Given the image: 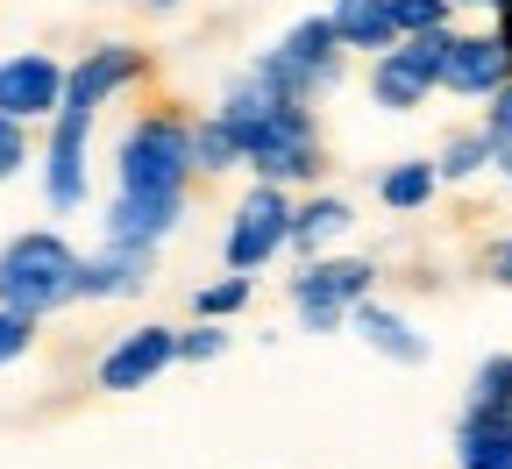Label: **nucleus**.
<instances>
[{"label":"nucleus","mask_w":512,"mask_h":469,"mask_svg":"<svg viewBox=\"0 0 512 469\" xmlns=\"http://www.w3.org/2000/svg\"><path fill=\"white\" fill-rule=\"evenodd\" d=\"M192 114L143 107L114 143V199H107V235L100 242H143L164 249L192 214Z\"/></svg>","instance_id":"1"},{"label":"nucleus","mask_w":512,"mask_h":469,"mask_svg":"<svg viewBox=\"0 0 512 469\" xmlns=\"http://www.w3.org/2000/svg\"><path fill=\"white\" fill-rule=\"evenodd\" d=\"M228 136L242 150V171L249 178H271V185H320V171H328V136H320V107L278 93L256 64H242V72L228 79L221 107Z\"/></svg>","instance_id":"2"},{"label":"nucleus","mask_w":512,"mask_h":469,"mask_svg":"<svg viewBox=\"0 0 512 469\" xmlns=\"http://www.w3.org/2000/svg\"><path fill=\"white\" fill-rule=\"evenodd\" d=\"M79 271H86V256L57 228H22L15 242H0V306L50 320L64 306H79Z\"/></svg>","instance_id":"3"},{"label":"nucleus","mask_w":512,"mask_h":469,"mask_svg":"<svg viewBox=\"0 0 512 469\" xmlns=\"http://www.w3.org/2000/svg\"><path fill=\"white\" fill-rule=\"evenodd\" d=\"M249 64H256V72H264L278 93H292V100H306V107H313V100H328V93H342V79H349V50H342L328 8L299 15L271 50H256Z\"/></svg>","instance_id":"4"},{"label":"nucleus","mask_w":512,"mask_h":469,"mask_svg":"<svg viewBox=\"0 0 512 469\" xmlns=\"http://www.w3.org/2000/svg\"><path fill=\"white\" fill-rule=\"evenodd\" d=\"M377 256H299V271L285 278V299H292V313H299V327L306 334H342L349 327V313L377 292Z\"/></svg>","instance_id":"5"},{"label":"nucleus","mask_w":512,"mask_h":469,"mask_svg":"<svg viewBox=\"0 0 512 469\" xmlns=\"http://www.w3.org/2000/svg\"><path fill=\"white\" fill-rule=\"evenodd\" d=\"M292 214H299V199L292 185H271V178H256L242 199H235V214H228V235H221V271H271V263L292 249Z\"/></svg>","instance_id":"6"},{"label":"nucleus","mask_w":512,"mask_h":469,"mask_svg":"<svg viewBox=\"0 0 512 469\" xmlns=\"http://www.w3.org/2000/svg\"><path fill=\"white\" fill-rule=\"evenodd\" d=\"M456 50V22L427 29V36H399L384 57H370V100L384 114H413L427 93H441V64Z\"/></svg>","instance_id":"7"},{"label":"nucleus","mask_w":512,"mask_h":469,"mask_svg":"<svg viewBox=\"0 0 512 469\" xmlns=\"http://www.w3.org/2000/svg\"><path fill=\"white\" fill-rule=\"evenodd\" d=\"M93 192V107H57L43 136V199L50 214H79Z\"/></svg>","instance_id":"8"},{"label":"nucleus","mask_w":512,"mask_h":469,"mask_svg":"<svg viewBox=\"0 0 512 469\" xmlns=\"http://www.w3.org/2000/svg\"><path fill=\"white\" fill-rule=\"evenodd\" d=\"M171 363H178V327L143 320V327L114 334V349L93 363V384H100V391H150Z\"/></svg>","instance_id":"9"},{"label":"nucleus","mask_w":512,"mask_h":469,"mask_svg":"<svg viewBox=\"0 0 512 469\" xmlns=\"http://www.w3.org/2000/svg\"><path fill=\"white\" fill-rule=\"evenodd\" d=\"M150 79V50L143 43H93L79 64H64V107H107L114 93Z\"/></svg>","instance_id":"10"},{"label":"nucleus","mask_w":512,"mask_h":469,"mask_svg":"<svg viewBox=\"0 0 512 469\" xmlns=\"http://www.w3.org/2000/svg\"><path fill=\"white\" fill-rule=\"evenodd\" d=\"M64 107V64L50 50H15L0 57V114L15 121H50Z\"/></svg>","instance_id":"11"},{"label":"nucleus","mask_w":512,"mask_h":469,"mask_svg":"<svg viewBox=\"0 0 512 469\" xmlns=\"http://www.w3.org/2000/svg\"><path fill=\"white\" fill-rule=\"evenodd\" d=\"M157 278V249L143 242H100L79 271V299L86 306H107V299H143Z\"/></svg>","instance_id":"12"},{"label":"nucleus","mask_w":512,"mask_h":469,"mask_svg":"<svg viewBox=\"0 0 512 469\" xmlns=\"http://www.w3.org/2000/svg\"><path fill=\"white\" fill-rule=\"evenodd\" d=\"M505 79H512V57H505L498 29H456V50H448V64H441V93L491 100Z\"/></svg>","instance_id":"13"},{"label":"nucleus","mask_w":512,"mask_h":469,"mask_svg":"<svg viewBox=\"0 0 512 469\" xmlns=\"http://www.w3.org/2000/svg\"><path fill=\"white\" fill-rule=\"evenodd\" d=\"M349 327L363 334V349H377L384 363H399V370H420V363L434 356V342H427V334H420V327H413L399 306H384L377 292H370V299L349 313Z\"/></svg>","instance_id":"14"},{"label":"nucleus","mask_w":512,"mask_h":469,"mask_svg":"<svg viewBox=\"0 0 512 469\" xmlns=\"http://www.w3.org/2000/svg\"><path fill=\"white\" fill-rule=\"evenodd\" d=\"M356 228V207H349V192H306L299 199V214H292V256H320L328 242H342Z\"/></svg>","instance_id":"15"},{"label":"nucleus","mask_w":512,"mask_h":469,"mask_svg":"<svg viewBox=\"0 0 512 469\" xmlns=\"http://www.w3.org/2000/svg\"><path fill=\"white\" fill-rule=\"evenodd\" d=\"M335 36L349 57H384L399 43V22H392V0H335Z\"/></svg>","instance_id":"16"},{"label":"nucleus","mask_w":512,"mask_h":469,"mask_svg":"<svg viewBox=\"0 0 512 469\" xmlns=\"http://www.w3.org/2000/svg\"><path fill=\"white\" fill-rule=\"evenodd\" d=\"M456 469H512V413L463 406V420H456Z\"/></svg>","instance_id":"17"},{"label":"nucleus","mask_w":512,"mask_h":469,"mask_svg":"<svg viewBox=\"0 0 512 469\" xmlns=\"http://www.w3.org/2000/svg\"><path fill=\"white\" fill-rule=\"evenodd\" d=\"M434 192H441L434 157H399V164H384V171H377V207H392V214H420V207H434Z\"/></svg>","instance_id":"18"},{"label":"nucleus","mask_w":512,"mask_h":469,"mask_svg":"<svg viewBox=\"0 0 512 469\" xmlns=\"http://www.w3.org/2000/svg\"><path fill=\"white\" fill-rule=\"evenodd\" d=\"M491 157H498V143L484 136V128H456V136L441 143L434 171H441V185H470L477 171H491Z\"/></svg>","instance_id":"19"},{"label":"nucleus","mask_w":512,"mask_h":469,"mask_svg":"<svg viewBox=\"0 0 512 469\" xmlns=\"http://www.w3.org/2000/svg\"><path fill=\"white\" fill-rule=\"evenodd\" d=\"M192 164H200V178L242 171V150H235V136H228L221 114H192Z\"/></svg>","instance_id":"20"},{"label":"nucleus","mask_w":512,"mask_h":469,"mask_svg":"<svg viewBox=\"0 0 512 469\" xmlns=\"http://www.w3.org/2000/svg\"><path fill=\"white\" fill-rule=\"evenodd\" d=\"M249 299H256V278L249 271H221L214 285L192 292V320H235V313H249Z\"/></svg>","instance_id":"21"},{"label":"nucleus","mask_w":512,"mask_h":469,"mask_svg":"<svg viewBox=\"0 0 512 469\" xmlns=\"http://www.w3.org/2000/svg\"><path fill=\"white\" fill-rule=\"evenodd\" d=\"M463 406H477V413H512V356H484V363H477Z\"/></svg>","instance_id":"22"},{"label":"nucleus","mask_w":512,"mask_h":469,"mask_svg":"<svg viewBox=\"0 0 512 469\" xmlns=\"http://www.w3.org/2000/svg\"><path fill=\"white\" fill-rule=\"evenodd\" d=\"M228 320H192V327H178V363H221L228 356Z\"/></svg>","instance_id":"23"},{"label":"nucleus","mask_w":512,"mask_h":469,"mask_svg":"<svg viewBox=\"0 0 512 469\" xmlns=\"http://www.w3.org/2000/svg\"><path fill=\"white\" fill-rule=\"evenodd\" d=\"M392 22H399V36L448 29V22H456V0H392Z\"/></svg>","instance_id":"24"},{"label":"nucleus","mask_w":512,"mask_h":469,"mask_svg":"<svg viewBox=\"0 0 512 469\" xmlns=\"http://www.w3.org/2000/svg\"><path fill=\"white\" fill-rule=\"evenodd\" d=\"M36 327H43V320H29V313H8V306H0V370L22 363V356L36 349Z\"/></svg>","instance_id":"25"},{"label":"nucleus","mask_w":512,"mask_h":469,"mask_svg":"<svg viewBox=\"0 0 512 469\" xmlns=\"http://www.w3.org/2000/svg\"><path fill=\"white\" fill-rule=\"evenodd\" d=\"M22 164H29V121L0 114V185H8V178H15Z\"/></svg>","instance_id":"26"},{"label":"nucleus","mask_w":512,"mask_h":469,"mask_svg":"<svg viewBox=\"0 0 512 469\" xmlns=\"http://www.w3.org/2000/svg\"><path fill=\"white\" fill-rule=\"evenodd\" d=\"M477 128H484L491 143H512V79H505V86L484 100V121H477Z\"/></svg>","instance_id":"27"},{"label":"nucleus","mask_w":512,"mask_h":469,"mask_svg":"<svg viewBox=\"0 0 512 469\" xmlns=\"http://www.w3.org/2000/svg\"><path fill=\"white\" fill-rule=\"evenodd\" d=\"M484 278H491V285H505V292H512V235H498V242H491V249H484Z\"/></svg>","instance_id":"28"},{"label":"nucleus","mask_w":512,"mask_h":469,"mask_svg":"<svg viewBox=\"0 0 512 469\" xmlns=\"http://www.w3.org/2000/svg\"><path fill=\"white\" fill-rule=\"evenodd\" d=\"M491 29H498V43H505V57H512V0H498V8H491Z\"/></svg>","instance_id":"29"},{"label":"nucleus","mask_w":512,"mask_h":469,"mask_svg":"<svg viewBox=\"0 0 512 469\" xmlns=\"http://www.w3.org/2000/svg\"><path fill=\"white\" fill-rule=\"evenodd\" d=\"M491 171H498V178H512V143H498V157H491Z\"/></svg>","instance_id":"30"},{"label":"nucleus","mask_w":512,"mask_h":469,"mask_svg":"<svg viewBox=\"0 0 512 469\" xmlns=\"http://www.w3.org/2000/svg\"><path fill=\"white\" fill-rule=\"evenodd\" d=\"M143 8H150V15H171V8H178V0H143Z\"/></svg>","instance_id":"31"},{"label":"nucleus","mask_w":512,"mask_h":469,"mask_svg":"<svg viewBox=\"0 0 512 469\" xmlns=\"http://www.w3.org/2000/svg\"><path fill=\"white\" fill-rule=\"evenodd\" d=\"M456 8H498V0H456Z\"/></svg>","instance_id":"32"},{"label":"nucleus","mask_w":512,"mask_h":469,"mask_svg":"<svg viewBox=\"0 0 512 469\" xmlns=\"http://www.w3.org/2000/svg\"><path fill=\"white\" fill-rule=\"evenodd\" d=\"M320 8H335V0H320Z\"/></svg>","instance_id":"33"}]
</instances>
